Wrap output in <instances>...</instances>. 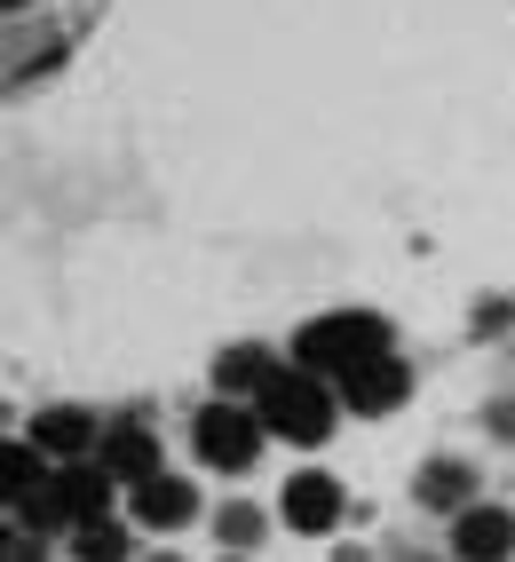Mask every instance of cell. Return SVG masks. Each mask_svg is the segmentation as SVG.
Masks as SVG:
<instances>
[{
	"instance_id": "cell-4",
	"label": "cell",
	"mask_w": 515,
	"mask_h": 562,
	"mask_svg": "<svg viewBox=\"0 0 515 562\" xmlns=\"http://www.w3.org/2000/svg\"><path fill=\"white\" fill-rule=\"evenodd\" d=\"M191 443H199L206 468H231V475H238V468L262 460V420H254L238 396H223V404H206L199 420H191Z\"/></svg>"
},
{
	"instance_id": "cell-18",
	"label": "cell",
	"mask_w": 515,
	"mask_h": 562,
	"mask_svg": "<svg viewBox=\"0 0 515 562\" xmlns=\"http://www.w3.org/2000/svg\"><path fill=\"white\" fill-rule=\"evenodd\" d=\"M159 562H175V554H159Z\"/></svg>"
},
{
	"instance_id": "cell-3",
	"label": "cell",
	"mask_w": 515,
	"mask_h": 562,
	"mask_svg": "<svg viewBox=\"0 0 515 562\" xmlns=\"http://www.w3.org/2000/svg\"><path fill=\"white\" fill-rule=\"evenodd\" d=\"M381 349H389V325H381L373 310H334V317H317L302 341H293V364L317 372V381H342L349 364L381 357Z\"/></svg>"
},
{
	"instance_id": "cell-5",
	"label": "cell",
	"mask_w": 515,
	"mask_h": 562,
	"mask_svg": "<svg viewBox=\"0 0 515 562\" xmlns=\"http://www.w3.org/2000/svg\"><path fill=\"white\" fill-rule=\"evenodd\" d=\"M96 436H103L96 412H80V404H48V412H32V436H24V443H32V452H48V460L64 468V460H88Z\"/></svg>"
},
{
	"instance_id": "cell-12",
	"label": "cell",
	"mask_w": 515,
	"mask_h": 562,
	"mask_svg": "<svg viewBox=\"0 0 515 562\" xmlns=\"http://www.w3.org/2000/svg\"><path fill=\"white\" fill-rule=\"evenodd\" d=\"M270 364H278L270 349H231L223 364H214V381H223V396H254V389L270 381Z\"/></svg>"
},
{
	"instance_id": "cell-17",
	"label": "cell",
	"mask_w": 515,
	"mask_h": 562,
	"mask_svg": "<svg viewBox=\"0 0 515 562\" xmlns=\"http://www.w3.org/2000/svg\"><path fill=\"white\" fill-rule=\"evenodd\" d=\"M223 562H246V554H231V547H223Z\"/></svg>"
},
{
	"instance_id": "cell-14",
	"label": "cell",
	"mask_w": 515,
	"mask_h": 562,
	"mask_svg": "<svg viewBox=\"0 0 515 562\" xmlns=\"http://www.w3.org/2000/svg\"><path fill=\"white\" fill-rule=\"evenodd\" d=\"M80 562H127V531L120 522H80Z\"/></svg>"
},
{
	"instance_id": "cell-1",
	"label": "cell",
	"mask_w": 515,
	"mask_h": 562,
	"mask_svg": "<svg viewBox=\"0 0 515 562\" xmlns=\"http://www.w3.org/2000/svg\"><path fill=\"white\" fill-rule=\"evenodd\" d=\"M334 389L317 381V372L302 364H270V381L254 389V420H262V436H286V443H325L334 436Z\"/></svg>"
},
{
	"instance_id": "cell-11",
	"label": "cell",
	"mask_w": 515,
	"mask_h": 562,
	"mask_svg": "<svg viewBox=\"0 0 515 562\" xmlns=\"http://www.w3.org/2000/svg\"><path fill=\"white\" fill-rule=\"evenodd\" d=\"M41 483V452L32 443H0V507H24Z\"/></svg>"
},
{
	"instance_id": "cell-9",
	"label": "cell",
	"mask_w": 515,
	"mask_h": 562,
	"mask_svg": "<svg viewBox=\"0 0 515 562\" xmlns=\"http://www.w3.org/2000/svg\"><path fill=\"white\" fill-rule=\"evenodd\" d=\"M460 522H452V547H460V562H500L507 547H515V515L507 507H452Z\"/></svg>"
},
{
	"instance_id": "cell-16",
	"label": "cell",
	"mask_w": 515,
	"mask_h": 562,
	"mask_svg": "<svg viewBox=\"0 0 515 562\" xmlns=\"http://www.w3.org/2000/svg\"><path fill=\"white\" fill-rule=\"evenodd\" d=\"M0 562H48L32 531H0Z\"/></svg>"
},
{
	"instance_id": "cell-13",
	"label": "cell",
	"mask_w": 515,
	"mask_h": 562,
	"mask_svg": "<svg viewBox=\"0 0 515 562\" xmlns=\"http://www.w3.org/2000/svg\"><path fill=\"white\" fill-rule=\"evenodd\" d=\"M468 483H475L468 460H436V468L421 475V499H428V507H468Z\"/></svg>"
},
{
	"instance_id": "cell-8",
	"label": "cell",
	"mask_w": 515,
	"mask_h": 562,
	"mask_svg": "<svg viewBox=\"0 0 515 562\" xmlns=\"http://www.w3.org/2000/svg\"><path fill=\"white\" fill-rule=\"evenodd\" d=\"M199 515V492H191V483H182V475H143L135 483V522H152V531H182V522H191Z\"/></svg>"
},
{
	"instance_id": "cell-15",
	"label": "cell",
	"mask_w": 515,
	"mask_h": 562,
	"mask_svg": "<svg viewBox=\"0 0 515 562\" xmlns=\"http://www.w3.org/2000/svg\"><path fill=\"white\" fill-rule=\"evenodd\" d=\"M262 539V507H223V547H254Z\"/></svg>"
},
{
	"instance_id": "cell-6",
	"label": "cell",
	"mask_w": 515,
	"mask_h": 562,
	"mask_svg": "<svg viewBox=\"0 0 515 562\" xmlns=\"http://www.w3.org/2000/svg\"><path fill=\"white\" fill-rule=\"evenodd\" d=\"M404 389H413V381H404V364L381 349V357H365V364H349V372H342V396H334V404H357V412H396V404H404Z\"/></svg>"
},
{
	"instance_id": "cell-10",
	"label": "cell",
	"mask_w": 515,
	"mask_h": 562,
	"mask_svg": "<svg viewBox=\"0 0 515 562\" xmlns=\"http://www.w3.org/2000/svg\"><path fill=\"white\" fill-rule=\"evenodd\" d=\"M286 515H293V531H334L342 522V483L317 475V468L286 475Z\"/></svg>"
},
{
	"instance_id": "cell-7",
	"label": "cell",
	"mask_w": 515,
	"mask_h": 562,
	"mask_svg": "<svg viewBox=\"0 0 515 562\" xmlns=\"http://www.w3.org/2000/svg\"><path fill=\"white\" fill-rule=\"evenodd\" d=\"M96 452H103L96 468L112 475V483H143V475H159V436H152V428H135V420H127V428H103V436H96Z\"/></svg>"
},
{
	"instance_id": "cell-2",
	"label": "cell",
	"mask_w": 515,
	"mask_h": 562,
	"mask_svg": "<svg viewBox=\"0 0 515 562\" xmlns=\"http://www.w3.org/2000/svg\"><path fill=\"white\" fill-rule=\"evenodd\" d=\"M103 507H112V475H103L96 460H64L48 468L41 483H32L24 499V531H80V522H103Z\"/></svg>"
}]
</instances>
